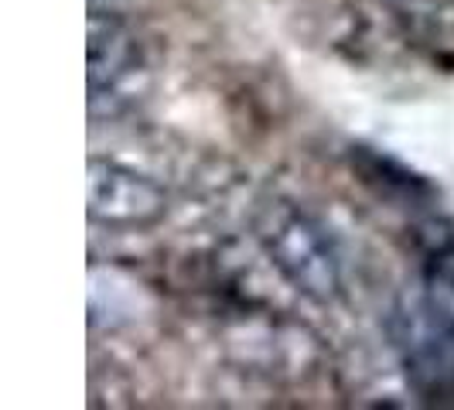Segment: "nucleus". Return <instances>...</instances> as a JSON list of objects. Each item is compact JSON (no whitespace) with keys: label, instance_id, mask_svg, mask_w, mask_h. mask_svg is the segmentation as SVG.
<instances>
[{"label":"nucleus","instance_id":"nucleus-4","mask_svg":"<svg viewBox=\"0 0 454 410\" xmlns=\"http://www.w3.org/2000/svg\"><path fill=\"white\" fill-rule=\"evenodd\" d=\"M86 212L96 226L140 233L168 216V192L151 175L110 158H90Z\"/></svg>","mask_w":454,"mask_h":410},{"label":"nucleus","instance_id":"nucleus-3","mask_svg":"<svg viewBox=\"0 0 454 410\" xmlns=\"http://www.w3.org/2000/svg\"><path fill=\"white\" fill-rule=\"evenodd\" d=\"M86 86L92 120H114L134 110L151 86V59L137 31L110 7H90L86 28Z\"/></svg>","mask_w":454,"mask_h":410},{"label":"nucleus","instance_id":"nucleus-5","mask_svg":"<svg viewBox=\"0 0 454 410\" xmlns=\"http://www.w3.org/2000/svg\"><path fill=\"white\" fill-rule=\"evenodd\" d=\"M420 288L454 319V223L427 219L417 229Z\"/></svg>","mask_w":454,"mask_h":410},{"label":"nucleus","instance_id":"nucleus-1","mask_svg":"<svg viewBox=\"0 0 454 410\" xmlns=\"http://www.w3.org/2000/svg\"><path fill=\"white\" fill-rule=\"evenodd\" d=\"M253 236L273 271L297 295L315 304H332L341 297V253L315 212L294 199L270 195L253 212Z\"/></svg>","mask_w":454,"mask_h":410},{"label":"nucleus","instance_id":"nucleus-2","mask_svg":"<svg viewBox=\"0 0 454 410\" xmlns=\"http://www.w3.org/2000/svg\"><path fill=\"white\" fill-rule=\"evenodd\" d=\"M387 328L410 390L424 404L454 407V319L420 280L393 301Z\"/></svg>","mask_w":454,"mask_h":410},{"label":"nucleus","instance_id":"nucleus-6","mask_svg":"<svg viewBox=\"0 0 454 410\" xmlns=\"http://www.w3.org/2000/svg\"><path fill=\"white\" fill-rule=\"evenodd\" d=\"M116 4H123V0H90V7H110V11H114Z\"/></svg>","mask_w":454,"mask_h":410}]
</instances>
